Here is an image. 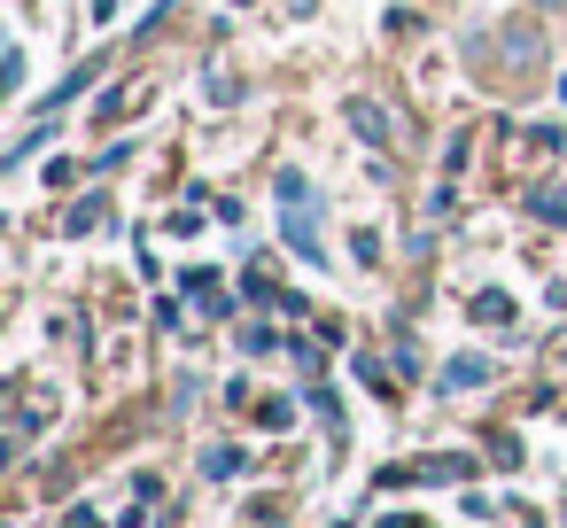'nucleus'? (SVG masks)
I'll use <instances>...</instances> for the list:
<instances>
[{"mask_svg":"<svg viewBox=\"0 0 567 528\" xmlns=\"http://www.w3.org/2000/svg\"><path fill=\"white\" fill-rule=\"evenodd\" d=\"M497 63H505L513 79H528V71L544 63V24H528V17H505V24H497Z\"/></svg>","mask_w":567,"mask_h":528,"instance_id":"f257e3e1","label":"nucleus"},{"mask_svg":"<svg viewBox=\"0 0 567 528\" xmlns=\"http://www.w3.org/2000/svg\"><path fill=\"white\" fill-rule=\"evenodd\" d=\"M280 203H288V210H280L288 249H296V257H311V272H319V265H327V257H319V195H311V203H303V195H280Z\"/></svg>","mask_w":567,"mask_h":528,"instance_id":"f03ea898","label":"nucleus"},{"mask_svg":"<svg viewBox=\"0 0 567 528\" xmlns=\"http://www.w3.org/2000/svg\"><path fill=\"white\" fill-rule=\"evenodd\" d=\"M342 117H350V133H358L365 148H389V141H396V117H389L373 94H350V110H342Z\"/></svg>","mask_w":567,"mask_h":528,"instance_id":"7ed1b4c3","label":"nucleus"},{"mask_svg":"<svg viewBox=\"0 0 567 528\" xmlns=\"http://www.w3.org/2000/svg\"><path fill=\"white\" fill-rule=\"evenodd\" d=\"M443 389H489V358H451L443 365Z\"/></svg>","mask_w":567,"mask_h":528,"instance_id":"20e7f679","label":"nucleus"},{"mask_svg":"<svg viewBox=\"0 0 567 528\" xmlns=\"http://www.w3.org/2000/svg\"><path fill=\"white\" fill-rule=\"evenodd\" d=\"M474 327H513V296H474Z\"/></svg>","mask_w":567,"mask_h":528,"instance_id":"39448f33","label":"nucleus"},{"mask_svg":"<svg viewBox=\"0 0 567 528\" xmlns=\"http://www.w3.org/2000/svg\"><path fill=\"white\" fill-rule=\"evenodd\" d=\"M24 71H32L24 48H9V63H0V94H24Z\"/></svg>","mask_w":567,"mask_h":528,"instance_id":"423d86ee","label":"nucleus"},{"mask_svg":"<svg viewBox=\"0 0 567 528\" xmlns=\"http://www.w3.org/2000/svg\"><path fill=\"white\" fill-rule=\"evenodd\" d=\"M203 474H210V482H234V474H241V451H210Z\"/></svg>","mask_w":567,"mask_h":528,"instance_id":"0eeeda50","label":"nucleus"},{"mask_svg":"<svg viewBox=\"0 0 567 528\" xmlns=\"http://www.w3.org/2000/svg\"><path fill=\"white\" fill-rule=\"evenodd\" d=\"M528 148H536V156H559V148H567V133H559V125H536V133H528Z\"/></svg>","mask_w":567,"mask_h":528,"instance_id":"6e6552de","label":"nucleus"},{"mask_svg":"<svg viewBox=\"0 0 567 528\" xmlns=\"http://www.w3.org/2000/svg\"><path fill=\"white\" fill-rule=\"evenodd\" d=\"M94 226H102V203H79V210L63 218V234H94Z\"/></svg>","mask_w":567,"mask_h":528,"instance_id":"1a4fd4ad","label":"nucleus"},{"mask_svg":"<svg viewBox=\"0 0 567 528\" xmlns=\"http://www.w3.org/2000/svg\"><path fill=\"white\" fill-rule=\"evenodd\" d=\"M350 257H358V265H381V234H373V226H365V234H350Z\"/></svg>","mask_w":567,"mask_h":528,"instance_id":"9d476101","label":"nucleus"},{"mask_svg":"<svg viewBox=\"0 0 567 528\" xmlns=\"http://www.w3.org/2000/svg\"><path fill=\"white\" fill-rule=\"evenodd\" d=\"M288 420H296V404H280V396L257 404V427H288Z\"/></svg>","mask_w":567,"mask_h":528,"instance_id":"9b49d317","label":"nucleus"}]
</instances>
